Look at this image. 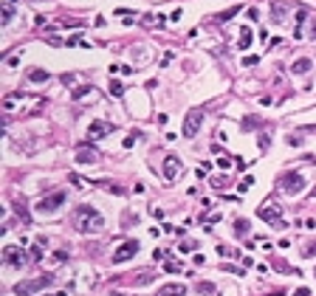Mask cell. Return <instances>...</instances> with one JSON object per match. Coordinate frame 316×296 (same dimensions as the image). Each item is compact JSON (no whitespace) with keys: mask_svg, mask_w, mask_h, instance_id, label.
Here are the masks:
<instances>
[{"mask_svg":"<svg viewBox=\"0 0 316 296\" xmlns=\"http://www.w3.org/2000/svg\"><path fill=\"white\" fill-rule=\"evenodd\" d=\"M77 228L82 231V234L102 231V228H105V217H102L93 206H79L77 209Z\"/></svg>","mask_w":316,"mask_h":296,"instance_id":"obj_1","label":"cell"},{"mask_svg":"<svg viewBox=\"0 0 316 296\" xmlns=\"http://www.w3.org/2000/svg\"><path fill=\"white\" fill-rule=\"evenodd\" d=\"M277 186H280L285 195H302L308 183H305V178L299 172H282L280 178H277Z\"/></svg>","mask_w":316,"mask_h":296,"instance_id":"obj_2","label":"cell"},{"mask_svg":"<svg viewBox=\"0 0 316 296\" xmlns=\"http://www.w3.org/2000/svg\"><path fill=\"white\" fill-rule=\"evenodd\" d=\"M48 285H54V276H51V273H43V276H37V279H28V282L14 285V294H20V296H31V294H37V291L48 288Z\"/></svg>","mask_w":316,"mask_h":296,"instance_id":"obj_3","label":"cell"},{"mask_svg":"<svg viewBox=\"0 0 316 296\" xmlns=\"http://www.w3.org/2000/svg\"><path fill=\"white\" fill-rule=\"evenodd\" d=\"M138 240H124L119 248L113 251V265H122V262H127V260H133L135 254H138Z\"/></svg>","mask_w":316,"mask_h":296,"instance_id":"obj_4","label":"cell"},{"mask_svg":"<svg viewBox=\"0 0 316 296\" xmlns=\"http://www.w3.org/2000/svg\"><path fill=\"white\" fill-rule=\"evenodd\" d=\"M201 124H203V113H201V110H189L186 119H184V127H181V136H184V138H195V136H198V130H201Z\"/></svg>","mask_w":316,"mask_h":296,"instance_id":"obj_5","label":"cell"},{"mask_svg":"<svg viewBox=\"0 0 316 296\" xmlns=\"http://www.w3.org/2000/svg\"><path fill=\"white\" fill-rule=\"evenodd\" d=\"M257 215L263 217L265 223H274L277 228H285V220H282L280 206H277V203H271V200H268V203H263V206H260V209H257Z\"/></svg>","mask_w":316,"mask_h":296,"instance_id":"obj_6","label":"cell"},{"mask_svg":"<svg viewBox=\"0 0 316 296\" xmlns=\"http://www.w3.org/2000/svg\"><path fill=\"white\" fill-rule=\"evenodd\" d=\"M62 203H65V192H54V195H48V197H43V200L37 203V212H40V215H54Z\"/></svg>","mask_w":316,"mask_h":296,"instance_id":"obj_7","label":"cell"},{"mask_svg":"<svg viewBox=\"0 0 316 296\" xmlns=\"http://www.w3.org/2000/svg\"><path fill=\"white\" fill-rule=\"evenodd\" d=\"M113 130H116V124L113 122H105V119H93L88 127V138L90 141H96V138H105V136H110Z\"/></svg>","mask_w":316,"mask_h":296,"instance_id":"obj_8","label":"cell"},{"mask_svg":"<svg viewBox=\"0 0 316 296\" xmlns=\"http://www.w3.org/2000/svg\"><path fill=\"white\" fill-rule=\"evenodd\" d=\"M3 262L9 265V268H23V251L17 246H6L3 248Z\"/></svg>","mask_w":316,"mask_h":296,"instance_id":"obj_9","label":"cell"},{"mask_svg":"<svg viewBox=\"0 0 316 296\" xmlns=\"http://www.w3.org/2000/svg\"><path fill=\"white\" fill-rule=\"evenodd\" d=\"M77 161L79 164H96V161H99V152H96V147H90V144H79Z\"/></svg>","mask_w":316,"mask_h":296,"instance_id":"obj_10","label":"cell"},{"mask_svg":"<svg viewBox=\"0 0 316 296\" xmlns=\"http://www.w3.org/2000/svg\"><path fill=\"white\" fill-rule=\"evenodd\" d=\"M178 172H181V158L178 155H167V158H164V178H167V181H175Z\"/></svg>","mask_w":316,"mask_h":296,"instance_id":"obj_11","label":"cell"},{"mask_svg":"<svg viewBox=\"0 0 316 296\" xmlns=\"http://www.w3.org/2000/svg\"><path fill=\"white\" fill-rule=\"evenodd\" d=\"M156 296H186V285H181V282H167V285H161V288H158Z\"/></svg>","mask_w":316,"mask_h":296,"instance_id":"obj_12","label":"cell"},{"mask_svg":"<svg viewBox=\"0 0 316 296\" xmlns=\"http://www.w3.org/2000/svg\"><path fill=\"white\" fill-rule=\"evenodd\" d=\"M314 68V59H308V57H302V59H296V62H293L291 65V71L293 74H296V76H305V74H308V71Z\"/></svg>","mask_w":316,"mask_h":296,"instance_id":"obj_13","label":"cell"},{"mask_svg":"<svg viewBox=\"0 0 316 296\" xmlns=\"http://www.w3.org/2000/svg\"><path fill=\"white\" fill-rule=\"evenodd\" d=\"M285 12H288V6H285L282 0H274V3H271V20H274V23H282Z\"/></svg>","mask_w":316,"mask_h":296,"instance_id":"obj_14","label":"cell"},{"mask_svg":"<svg viewBox=\"0 0 316 296\" xmlns=\"http://www.w3.org/2000/svg\"><path fill=\"white\" fill-rule=\"evenodd\" d=\"M251 40H254L251 28H248V25H243V28H240V43H237V48H251Z\"/></svg>","mask_w":316,"mask_h":296,"instance_id":"obj_15","label":"cell"},{"mask_svg":"<svg viewBox=\"0 0 316 296\" xmlns=\"http://www.w3.org/2000/svg\"><path fill=\"white\" fill-rule=\"evenodd\" d=\"M28 79L40 85V82H48V79H51V74H48V71H43V68H31V71H28Z\"/></svg>","mask_w":316,"mask_h":296,"instance_id":"obj_16","label":"cell"},{"mask_svg":"<svg viewBox=\"0 0 316 296\" xmlns=\"http://www.w3.org/2000/svg\"><path fill=\"white\" fill-rule=\"evenodd\" d=\"M248 228H251V226H248L246 217H237V220H235V234H237V237H246Z\"/></svg>","mask_w":316,"mask_h":296,"instance_id":"obj_17","label":"cell"},{"mask_svg":"<svg viewBox=\"0 0 316 296\" xmlns=\"http://www.w3.org/2000/svg\"><path fill=\"white\" fill-rule=\"evenodd\" d=\"M88 93H93V85H82V88H77V91L71 93V99H74V102H79V99H85Z\"/></svg>","mask_w":316,"mask_h":296,"instance_id":"obj_18","label":"cell"},{"mask_svg":"<svg viewBox=\"0 0 316 296\" xmlns=\"http://www.w3.org/2000/svg\"><path fill=\"white\" fill-rule=\"evenodd\" d=\"M11 17H14V6H11V3H3V20H0V23L9 25V23H11Z\"/></svg>","mask_w":316,"mask_h":296,"instance_id":"obj_19","label":"cell"},{"mask_svg":"<svg viewBox=\"0 0 316 296\" xmlns=\"http://www.w3.org/2000/svg\"><path fill=\"white\" fill-rule=\"evenodd\" d=\"M240 9H243V6L237 3V6H232V9H226V12H220V14H217V20H232V17H235V14L240 12Z\"/></svg>","mask_w":316,"mask_h":296,"instance_id":"obj_20","label":"cell"},{"mask_svg":"<svg viewBox=\"0 0 316 296\" xmlns=\"http://www.w3.org/2000/svg\"><path fill=\"white\" fill-rule=\"evenodd\" d=\"M240 124H243V130H254V127H260L263 122H260V119H254V116H246Z\"/></svg>","mask_w":316,"mask_h":296,"instance_id":"obj_21","label":"cell"},{"mask_svg":"<svg viewBox=\"0 0 316 296\" xmlns=\"http://www.w3.org/2000/svg\"><path fill=\"white\" fill-rule=\"evenodd\" d=\"M195 288H198V294H214V285L212 282H198Z\"/></svg>","mask_w":316,"mask_h":296,"instance_id":"obj_22","label":"cell"},{"mask_svg":"<svg viewBox=\"0 0 316 296\" xmlns=\"http://www.w3.org/2000/svg\"><path fill=\"white\" fill-rule=\"evenodd\" d=\"M135 138H141V133H138V130H133V133H130V136L124 138V147L130 149V147H133V144H135Z\"/></svg>","mask_w":316,"mask_h":296,"instance_id":"obj_23","label":"cell"},{"mask_svg":"<svg viewBox=\"0 0 316 296\" xmlns=\"http://www.w3.org/2000/svg\"><path fill=\"white\" fill-rule=\"evenodd\" d=\"M302 257H305V260H311V257H316V243H308V246H305Z\"/></svg>","mask_w":316,"mask_h":296,"instance_id":"obj_24","label":"cell"},{"mask_svg":"<svg viewBox=\"0 0 316 296\" xmlns=\"http://www.w3.org/2000/svg\"><path fill=\"white\" fill-rule=\"evenodd\" d=\"M164 271H167V273H178L181 265H178V262H172V260H167V262H164Z\"/></svg>","mask_w":316,"mask_h":296,"instance_id":"obj_25","label":"cell"},{"mask_svg":"<svg viewBox=\"0 0 316 296\" xmlns=\"http://www.w3.org/2000/svg\"><path fill=\"white\" fill-rule=\"evenodd\" d=\"M68 181L74 183V186H77V189H82V186H85V181H82V178H79L77 172H71V175H68Z\"/></svg>","mask_w":316,"mask_h":296,"instance_id":"obj_26","label":"cell"},{"mask_svg":"<svg viewBox=\"0 0 316 296\" xmlns=\"http://www.w3.org/2000/svg\"><path fill=\"white\" fill-rule=\"evenodd\" d=\"M251 183H254V178L248 175V178H243V181H240V186H237V189H240V192H248V189H251Z\"/></svg>","mask_w":316,"mask_h":296,"instance_id":"obj_27","label":"cell"},{"mask_svg":"<svg viewBox=\"0 0 316 296\" xmlns=\"http://www.w3.org/2000/svg\"><path fill=\"white\" fill-rule=\"evenodd\" d=\"M209 183H212L214 189H223V186H226V178H223V175H214V178H212Z\"/></svg>","mask_w":316,"mask_h":296,"instance_id":"obj_28","label":"cell"},{"mask_svg":"<svg viewBox=\"0 0 316 296\" xmlns=\"http://www.w3.org/2000/svg\"><path fill=\"white\" fill-rule=\"evenodd\" d=\"M198 248V243H195V240H186V243H181V251H184V254H186V251H195Z\"/></svg>","mask_w":316,"mask_h":296,"instance_id":"obj_29","label":"cell"},{"mask_svg":"<svg viewBox=\"0 0 316 296\" xmlns=\"http://www.w3.org/2000/svg\"><path fill=\"white\" fill-rule=\"evenodd\" d=\"M110 93H113V96H122V82L110 79Z\"/></svg>","mask_w":316,"mask_h":296,"instance_id":"obj_30","label":"cell"},{"mask_svg":"<svg viewBox=\"0 0 316 296\" xmlns=\"http://www.w3.org/2000/svg\"><path fill=\"white\" fill-rule=\"evenodd\" d=\"M232 161H235V158H226V155H223V158H217V167H220V170H229V167H232Z\"/></svg>","mask_w":316,"mask_h":296,"instance_id":"obj_31","label":"cell"},{"mask_svg":"<svg viewBox=\"0 0 316 296\" xmlns=\"http://www.w3.org/2000/svg\"><path fill=\"white\" fill-rule=\"evenodd\" d=\"M150 215L156 217V220H161V217H164V212H161V209H158V206H153V209H150Z\"/></svg>","mask_w":316,"mask_h":296,"instance_id":"obj_32","label":"cell"},{"mask_svg":"<svg viewBox=\"0 0 316 296\" xmlns=\"http://www.w3.org/2000/svg\"><path fill=\"white\" fill-rule=\"evenodd\" d=\"M223 268H226V273H237V276L243 273V271H240V268H237V265H223Z\"/></svg>","mask_w":316,"mask_h":296,"instance_id":"obj_33","label":"cell"},{"mask_svg":"<svg viewBox=\"0 0 316 296\" xmlns=\"http://www.w3.org/2000/svg\"><path fill=\"white\" fill-rule=\"evenodd\" d=\"M31 257H34V260H43V251H40V246H34V248H31Z\"/></svg>","mask_w":316,"mask_h":296,"instance_id":"obj_34","label":"cell"},{"mask_svg":"<svg viewBox=\"0 0 316 296\" xmlns=\"http://www.w3.org/2000/svg\"><path fill=\"white\" fill-rule=\"evenodd\" d=\"M243 65H246V68H248V65H257V57H246V59H243Z\"/></svg>","mask_w":316,"mask_h":296,"instance_id":"obj_35","label":"cell"},{"mask_svg":"<svg viewBox=\"0 0 316 296\" xmlns=\"http://www.w3.org/2000/svg\"><path fill=\"white\" fill-rule=\"evenodd\" d=\"M62 82L65 85H74V74H62Z\"/></svg>","mask_w":316,"mask_h":296,"instance_id":"obj_36","label":"cell"},{"mask_svg":"<svg viewBox=\"0 0 316 296\" xmlns=\"http://www.w3.org/2000/svg\"><path fill=\"white\" fill-rule=\"evenodd\" d=\"M293 296H311V294H308V288H299V291H296Z\"/></svg>","mask_w":316,"mask_h":296,"instance_id":"obj_37","label":"cell"},{"mask_svg":"<svg viewBox=\"0 0 316 296\" xmlns=\"http://www.w3.org/2000/svg\"><path fill=\"white\" fill-rule=\"evenodd\" d=\"M51 296H68V294H65V291H59V294H51Z\"/></svg>","mask_w":316,"mask_h":296,"instance_id":"obj_38","label":"cell"},{"mask_svg":"<svg viewBox=\"0 0 316 296\" xmlns=\"http://www.w3.org/2000/svg\"><path fill=\"white\" fill-rule=\"evenodd\" d=\"M311 34H314V37H316V20H314V28H311Z\"/></svg>","mask_w":316,"mask_h":296,"instance_id":"obj_39","label":"cell"},{"mask_svg":"<svg viewBox=\"0 0 316 296\" xmlns=\"http://www.w3.org/2000/svg\"><path fill=\"white\" fill-rule=\"evenodd\" d=\"M314 276H316V268H314Z\"/></svg>","mask_w":316,"mask_h":296,"instance_id":"obj_40","label":"cell"}]
</instances>
